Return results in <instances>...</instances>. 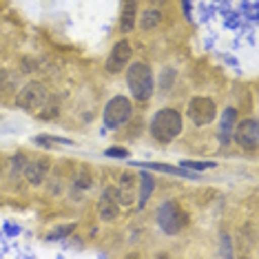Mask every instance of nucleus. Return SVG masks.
Segmentation results:
<instances>
[{"label":"nucleus","instance_id":"f257e3e1","mask_svg":"<svg viewBox=\"0 0 259 259\" xmlns=\"http://www.w3.org/2000/svg\"><path fill=\"white\" fill-rule=\"evenodd\" d=\"M182 133V115L175 109H160L151 120V135L157 142H173Z\"/></svg>","mask_w":259,"mask_h":259},{"label":"nucleus","instance_id":"f03ea898","mask_svg":"<svg viewBox=\"0 0 259 259\" xmlns=\"http://www.w3.org/2000/svg\"><path fill=\"white\" fill-rule=\"evenodd\" d=\"M126 84L131 89V96L138 102H146L153 96V73L144 62H133L126 69Z\"/></svg>","mask_w":259,"mask_h":259},{"label":"nucleus","instance_id":"7ed1b4c3","mask_svg":"<svg viewBox=\"0 0 259 259\" xmlns=\"http://www.w3.org/2000/svg\"><path fill=\"white\" fill-rule=\"evenodd\" d=\"M155 220H157V226L166 235H178L188 224V215L180 208L178 202H164L160 208H157Z\"/></svg>","mask_w":259,"mask_h":259},{"label":"nucleus","instance_id":"20e7f679","mask_svg":"<svg viewBox=\"0 0 259 259\" xmlns=\"http://www.w3.org/2000/svg\"><path fill=\"white\" fill-rule=\"evenodd\" d=\"M131 100L124 98V96H115L111 98L107 102V107H104V124L107 128H120L122 124H126L128 120H131Z\"/></svg>","mask_w":259,"mask_h":259},{"label":"nucleus","instance_id":"39448f33","mask_svg":"<svg viewBox=\"0 0 259 259\" xmlns=\"http://www.w3.org/2000/svg\"><path fill=\"white\" fill-rule=\"evenodd\" d=\"M47 100H49V93L45 87L40 82H29L18 93V107L29 113H40V109L47 107Z\"/></svg>","mask_w":259,"mask_h":259},{"label":"nucleus","instance_id":"423d86ee","mask_svg":"<svg viewBox=\"0 0 259 259\" xmlns=\"http://www.w3.org/2000/svg\"><path fill=\"white\" fill-rule=\"evenodd\" d=\"M217 115V107L210 98L206 96H195L188 102V117L193 120L195 126H206L215 120Z\"/></svg>","mask_w":259,"mask_h":259},{"label":"nucleus","instance_id":"0eeeda50","mask_svg":"<svg viewBox=\"0 0 259 259\" xmlns=\"http://www.w3.org/2000/svg\"><path fill=\"white\" fill-rule=\"evenodd\" d=\"M133 56V49H131V42H126V40H120V42L113 45V49H111V54L107 58V62H104V69H107V73H120L122 69L128 64Z\"/></svg>","mask_w":259,"mask_h":259},{"label":"nucleus","instance_id":"6e6552de","mask_svg":"<svg viewBox=\"0 0 259 259\" xmlns=\"http://www.w3.org/2000/svg\"><path fill=\"white\" fill-rule=\"evenodd\" d=\"M235 142H237L244 151H257V146H259V124H257L255 117L244 120L241 124H237Z\"/></svg>","mask_w":259,"mask_h":259},{"label":"nucleus","instance_id":"1a4fd4ad","mask_svg":"<svg viewBox=\"0 0 259 259\" xmlns=\"http://www.w3.org/2000/svg\"><path fill=\"white\" fill-rule=\"evenodd\" d=\"M98 213L104 222H113L120 215V197H117L115 186H107L102 191V197L98 202Z\"/></svg>","mask_w":259,"mask_h":259},{"label":"nucleus","instance_id":"9d476101","mask_svg":"<svg viewBox=\"0 0 259 259\" xmlns=\"http://www.w3.org/2000/svg\"><path fill=\"white\" fill-rule=\"evenodd\" d=\"M117 197H120V204L131 206L138 197V175L135 173H124L120 178V184H117Z\"/></svg>","mask_w":259,"mask_h":259},{"label":"nucleus","instance_id":"9b49d317","mask_svg":"<svg viewBox=\"0 0 259 259\" xmlns=\"http://www.w3.org/2000/svg\"><path fill=\"white\" fill-rule=\"evenodd\" d=\"M47 173H49V164H47V160H31V162H27V166H25V178L29 184H33V186H38V184H42L45 178H47Z\"/></svg>","mask_w":259,"mask_h":259},{"label":"nucleus","instance_id":"f8f14e48","mask_svg":"<svg viewBox=\"0 0 259 259\" xmlns=\"http://www.w3.org/2000/svg\"><path fill=\"white\" fill-rule=\"evenodd\" d=\"M138 25V0H124V9H122L120 18V31H133V27Z\"/></svg>","mask_w":259,"mask_h":259},{"label":"nucleus","instance_id":"ddd939ff","mask_svg":"<svg viewBox=\"0 0 259 259\" xmlns=\"http://www.w3.org/2000/svg\"><path fill=\"white\" fill-rule=\"evenodd\" d=\"M138 180H140V186H138V208H142V206L146 204V199H149V195L153 193V188H155V182H153V178L149 173H140Z\"/></svg>","mask_w":259,"mask_h":259},{"label":"nucleus","instance_id":"4468645a","mask_svg":"<svg viewBox=\"0 0 259 259\" xmlns=\"http://www.w3.org/2000/svg\"><path fill=\"white\" fill-rule=\"evenodd\" d=\"M160 20H162L160 9H146L144 14L140 16V29H142V31H151V29H155L160 25Z\"/></svg>","mask_w":259,"mask_h":259},{"label":"nucleus","instance_id":"2eb2a0df","mask_svg":"<svg viewBox=\"0 0 259 259\" xmlns=\"http://www.w3.org/2000/svg\"><path fill=\"white\" fill-rule=\"evenodd\" d=\"M142 168H153V170H164V173H173V175H184V178H197L195 173H186V168L178 166H168V164H138Z\"/></svg>","mask_w":259,"mask_h":259},{"label":"nucleus","instance_id":"dca6fc26","mask_svg":"<svg viewBox=\"0 0 259 259\" xmlns=\"http://www.w3.org/2000/svg\"><path fill=\"white\" fill-rule=\"evenodd\" d=\"M27 157L25 155H14L11 157V162H9V168H11V178H18V175H22L25 173V166H27Z\"/></svg>","mask_w":259,"mask_h":259},{"label":"nucleus","instance_id":"f3484780","mask_svg":"<svg viewBox=\"0 0 259 259\" xmlns=\"http://www.w3.org/2000/svg\"><path fill=\"white\" fill-rule=\"evenodd\" d=\"M235 120H237V111L235 109H226L222 115V133H226V142H228V131L233 128Z\"/></svg>","mask_w":259,"mask_h":259},{"label":"nucleus","instance_id":"a211bd4d","mask_svg":"<svg viewBox=\"0 0 259 259\" xmlns=\"http://www.w3.org/2000/svg\"><path fill=\"white\" fill-rule=\"evenodd\" d=\"M89 186H91V175L87 173V170L78 173V178H75V182H73V191H87Z\"/></svg>","mask_w":259,"mask_h":259},{"label":"nucleus","instance_id":"6ab92c4d","mask_svg":"<svg viewBox=\"0 0 259 259\" xmlns=\"http://www.w3.org/2000/svg\"><path fill=\"white\" fill-rule=\"evenodd\" d=\"M75 224H64V226H58L56 231H51L49 235H47V239H60V237H67L69 233H73Z\"/></svg>","mask_w":259,"mask_h":259},{"label":"nucleus","instance_id":"aec40b11","mask_svg":"<svg viewBox=\"0 0 259 259\" xmlns=\"http://www.w3.org/2000/svg\"><path fill=\"white\" fill-rule=\"evenodd\" d=\"M182 168H191V170H208V168H215V162H182Z\"/></svg>","mask_w":259,"mask_h":259},{"label":"nucleus","instance_id":"412c9836","mask_svg":"<svg viewBox=\"0 0 259 259\" xmlns=\"http://www.w3.org/2000/svg\"><path fill=\"white\" fill-rule=\"evenodd\" d=\"M104 155H107V157H120V160H122V157H128V151L122 149V146H111V149L104 151Z\"/></svg>","mask_w":259,"mask_h":259}]
</instances>
